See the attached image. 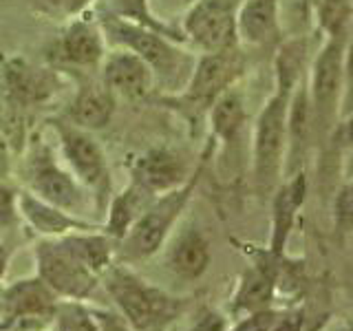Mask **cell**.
<instances>
[{"label": "cell", "instance_id": "cell-1", "mask_svg": "<svg viewBox=\"0 0 353 331\" xmlns=\"http://www.w3.org/2000/svg\"><path fill=\"white\" fill-rule=\"evenodd\" d=\"M305 38H287L274 62V91L254 119L252 161L261 190L276 185L287 159V110L294 86L307 71Z\"/></svg>", "mask_w": 353, "mask_h": 331}, {"label": "cell", "instance_id": "cell-2", "mask_svg": "<svg viewBox=\"0 0 353 331\" xmlns=\"http://www.w3.org/2000/svg\"><path fill=\"white\" fill-rule=\"evenodd\" d=\"M99 27L106 40L113 42L115 47L132 51L150 66L154 86L163 88L168 95L181 91L196 62V53L192 49L154 29L117 18L110 11H106L104 18H99Z\"/></svg>", "mask_w": 353, "mask_h": 331}, {"label": "cell", "instance_id": "cell-3", "mask_svg": "<svg viewBox=\"0 0 353 331\" xmlns=\"http://www.w3.org/2000/svg\"><path fill=\"white\" fill-rule=\"evenodd\" d=\"M248 71V60L243 47H232L216 53H196L192 73L179 93L168 95L165 102L172 104L188 119L201 121L208 117L212 104L236 86Z\"/></svg>", "mask_w": 353, "mask_h": 331}, {"label": "cell", "instance_id": "cell-4", "mask_svg": "<svg viewBox=\"0 0 353 331\" xmlns=\"http://www.w3.org/2000/svg\"><path fill=\"white\" fill-rule=\"evenodd\" d=\"M349 40L323 38L314 60L309 62L305 82L314 128H331L340 119V106L347 84Z\"/></svg>", "mask_w": 353, "mask_h": 331}, {"label": "cell", "instance_id": "cell-5", "mask_svg": "<svg viewBox=\"0 0 353 331\" xmlns=\"http://www.w3.org/2000/svg\"><path fill=\"white\" fill-rule=\"evenodd\" d=\"M241 0H194L179 20L185 47L194 53H216L241 47L236 36V16Z\"/></svg>", "mask_w": 353, "mask_h": 331}, {"label": "cell", "instance_id": "cell-6", "mask_svg": "<svg viewBox=\"0 0 353 331\" xmlns=\"http://www.w3.org/2000/svg\"><path fill=\"white\" fill-rule=\"evenodd\" d=\"M201 166H203V161H201ZM201 166H199L196 172L185 183L174 188V190L163 192L157 201L146 205V210L139 214V219L132 223V228L124 237L126 250L130 257L141 259V257H150L152 252H157V248L163 243V239L176 221V217L181 214L188 199H190L199 174H201Z\"/></svg>", "mask_w": 353, "mask_h": 331}, {"label": "cell", "instance_id": "cell-7", "mask_svg": "<svg viewBox=\"0 0 353 331\" xmlns=\"http://www.w3.org/2000/svg\"><path fill=\"white\" fill-rule=\"evenodd\" d=\"M51 126L58 135L60 152L69 166V172L86 190H93L97 197L108 190V166L102 146L95 141L91 130L77 128L64 117L51 119Z\"/></svg>", "mask_w": 353, "mask_h": 331}, {"label": "cell", "instance_id": "cell-8", "mask_svg": "<svg viewBox=\"0 0 353 331\" xmlns=\"http://www.w3.org/2000/svg\"><path fill=\"white\" fill-rule=\"evenodd\" d=\"M97 71L99 82L115 95V99L141 102L154 91V75L150 66L128 49L115 47L113 51H106Z\"/></svg>", "mask_w": 353, "mask_h": 331}, {"label": "cell", "instance_id": "cell-9", "mask_svg": "<svg viewBox=\"0 0 353 331\" xmlns=\"http://www.w3.org/2000/svg\"><path fill=\"white\" fill-rule=\"evenodd\" d=\"M38 268L42 281L64 296L82 298L95 287L93 272L62 241L42 243L38 248Z\"/></svg>", "mask_w": 353, "mask_h": 331}, {"label": "cell", "instance_id": "cell-10", "mask_svg": "<svg viewBox=\"0 0 353 331\" xmlns=\"http://www.w3.org/2000/svg\"><path fill=\"white\" fill-rule=\"evenodd\" d=\"M106 55V38L95 20L73 18L53 44V60L69 69H99Z\"/></svg>", "mask_w": 353, "mask_h": 331}, {"label": "cell", "instance_id": "cell-11", "mask_svg": "<svg viewBox=\"0 0 353 331\" xmlns=\"http://www.w3.org/2000/svg\"><path fill=\"white\" fill-rule=\"evenodd\" d=\"M108 292L115 303L126 314L128 323L137 329H146L154 325L161 316L168 314L170 301L163 294L141 285L135 276L126 272H113L108 279Z\"/></svg>", "mask_w": 353, "mask_h": 331}, {"label": "cell", "instance_id": "cell-12", "mask_svg": "<svg viewBox=\"0 0 353 331\" xmlns=\"http://www.w3.org/2000/svg\"><path fill=\"white\" fill-rule=\"evenodd\" d=\"M31 192L69 214H77L86 205V197L80 181L60 168L47 152L36 154L31 163Z\"/></svg>", "mask_w": 353, "mask_h": 331}, {"label": "cell", "instance_id": "cell-13", "mask_svg": "<svg viewBox=\"0 0 353 331\" xmlns=\"http://www.w3.org/2000/svg\"><path fill=\"white\" fill-rule=\"evenodd\" d=\"M132 181L148 194H163L188 181L185 166L179 154L168 148H150L135 159Z\"/></svg>", "mask_w": 353, "mask_h": 331}, {"label": "cell", "instance_id": "cell-14", "mask_svg": "<svg viewBox=\"0 0 353 331\" xmlns=\"http://www.w3.org/2000/svg\"><path fill=\"white\" fill-rule=\"evenodd\" d=\"M117 99L99 80H86L77 86L64 119L84 130H99L110 124Z\"/></svg>", "mask_w": 353, "mask_h": 331}, {"label": "cell", "instance_id": "cell-15", "mask_svg": "<svg viewBox=\"0 0 353 331\" xmlns=\"http://www.w3.org/2000/svg\"><path fill=\"white\" fill-rule=\"evenodd\" d=\"M281 9L279 0H241L236 16L239 44L265 47L281 36Z\"/></svg>", "mask_w": 353, "mask_h": 331}, {"label": "cell", "instance_id": "cell-16", "mask_svg": "<svg viewBox=\"0 0 353 331\" xmlns=\"http://www.w3.org/2000/svg\"><path fill=\"white\" fill-rule=\"evenodd\" d=\"M205 119L210 124V132H212L219 143L234 146L243 132V126L248 121L245 95L241 93V88L232 86L230 91L221 95L212 104V108L208 110Z\"/></svg>", "mask_w": 353, "mask_h": 331}, {"label": "cell", "instance_id": "cell-17", "mask_svg": "<svg viewBox=\"0 0 353 331\" xmlns=\"http://www.w3.org/2000/svg\"><path fill=\"white\" fill-rule=\"evenodd\" d=\"M5 77H7L9 93L18 102L36 104V102H44V99L55 93L58 73L51 69H38V66H31L22 60H14L5 66Z\"/></svg>", "mask_w": 353, "mask_h": 331}, {"label": "cell", "instance_id": "cell-18", "mask_svg": "<svg viewBox=\"0 0 353 331\" xmlns=\"http://www.w3.org/2000/svg\"><path fill=\"white\" fill-rule=\"evenodd\" d=\"M18 208L22 217H25L29 223L36 228L42 234H66L73 228H84V223L75 221L73 214L64 212V210L55 208L47 201H42L40 197H36L33 192H20L18 194Z\"/></svg>", "mask_w": 353, "mask_h": 331}, {"label": "cell", "instance_id": "cell-19", "mask_svg": "<svg viewBox=\"0 0 353 331\" xmlns=\"http://www.w3.org/2000/svg\"><path fill=\"white\" fill-rule=\"evenodd\" d=\"M3 305L11 320L44 316L53 305V294L44 281H20L7 290Z\"/></svg>", "mask_w": 353, "mask_h": 331}, {"label": "cell", "instance_id": "cell-20", "mask_svg": "<svg viewBox=\"0 0 353 331\" xmlns=\"http://www.w3.org/2000/svg\"><path fill=\"white\" fill-rule=\"evenodd\" d=\"M150 197L152 194H148L135 181H132L121 194H117L113 199V203H110V210H108V223H106L108 234L124 239L126 232L132 228V223H135V221L139 219V214L150 203L148 201Z\"/></svg>", "mask_w": 353, "mask_h": 331}, {"label": "cell", "instance_id": "cell-21", "mask_svg": "<svg viewBox=\"0 0 353 331\" xmlns=\"http://www.w3.org/2000/svg\"><path fill=\"white\" fill-rule=\"evenodd\" d=\"M210 263V245L208 241L190 230L179 237L170 252V265L176 274L185 276V279H196L201 276Z\"/></svg>", "mask_w": 353, "mask_h": 331}, {"label": "cell", "instance_id": "cell-22", "mask_svg": "<svg viewBox=\"0 0 353 331\" xmlns=\"http://www.w3.org/2000/svg\"><path fill=\"white\" fill-rule=\"evenodd\" d=\"M303 192H305V177L301 172V174H296L287 185H283V190L276 194V201H274V239H272V248L276 254H279L281 248L285 245L294 214L303 203Z\"/></svg>", "mask_w": 353, "mask_h": 331}, {"label": "cell", "instance_id": "cell-23", "mask_svg": "<svg viewBox=\"0 0 353 331\" xmlns=\"http://www.w3.org/2000/svg\"><path fill=\"white\" fill-rule=\"evenodd\" d=\"M314 27L323 38L349 40L351 0H314Z\"/></svg>", "mask_w": 353, "mask_h": 331}, {"label": "cell", "instance_id": "cell-24", "mask_svg": "<svg viewBox=\"0 0 353 331\" xmlns=\"http://www.w3.org/2000/svg\"><path fill=\"white\" fill-rule=\"evenodd\" d=\"M108 11H110V14H115L117 18H124L128 22H135V25L154 29V31L163 33V36H168V38H172L176 42L185 44L181 31L161 25V22L152 16L148 0H108Z\"/></svg>", "mask_w": 353, "mask_h": 331}, {"label": "cell", "instance_id": "cell-25", "mask_svg": "<svg viewBox=\"0 0 353 331\" xmlns=\"http://www.w3.org/2000/svg\"><path fill=\"white\" fill-rule=\"evenodd\" d=\"M274 283L272 276L265 270H252L245 274L236 294V307L245 312H265V307L272 301Z\"/></svg>", "mask_w": 353, "mask_h": 331}, {"label": "cell", "instance_id": "cell-26", "mask_svg": "<svg viewBox=\"0 0 353 331\" xmlns=\"http://www.w3.org/2000/svg\"><path fill=\"white\" fill-rule=\"evenodd\" d=\"M62 243L80 259L93 274L108 268V243L104 237H66Z\"/></svg>", "mask_w": 353, "mask_h": 331}, {"label": "cell", "instance_id": "cell-27", "mask_svg": "<svg viewBox=\"0 0 353 331\" xmlns=\"http://www.w3.org/2000/svg\"><path fill=\"white\" fill-rule=\"evenodd\" d=\"M148 5H150L152 16L157 18L161 25L179 31V27L174 25V18L181 20L185 11L194 5V0H148Z\"/></svg>", "mask_w": 353, "mask_h": 331}, {"label": "cell", "instance_id": "cell-28", "mask_svg": "<svg viewBox=\"0 0 353 331\" xmlns=\"http://www.w3.org/2000/svg\"><path fill=\"white\" fill-rule=\"evenodd\" d=\"M60 331H99L97 323L82 309H64L60 316Z\"/></svg>", "mask_w": 353, "mask_h": 331}, {"label": "cell", "instance_id": "cell-29", "mask_svg": "<svg viewBox=\"0 0 353 331\" xmlns=\"http://www.w3.org/2000/svg\"><path fill=\"white\" fill-rule=\"evenodd\" d=\"M18 194L7 190L5 185H0V225H9L16 219L18 212Z\"/></svg>", "mask_w": 353, "mask_h": 331}, {"label": "cell", "instance_id": "cell-30", "mask_svg": "<svg viewBox=\"0 0 353 331\" xmlns=\"http://www.w3.org/2000/svg\"><path fill=\"white\" fill-rule=\"evenodd\" d=\"M276 320L274 312H256L252 318H248L245 323L239 325L234 331H270Z\"/></svg>", "mask_w": 353, "mask_h": 331}, {"label": "cell", "instance_id": "cell-31", "mask_svg": "<svg viewBox=\"0 0 353 331\" xmlns=\"http://www.w3.org/2000/svg\"><path fill=\"white\" fill-rule=\"evenodd\" d=\"M223 329H225L223 318H221L219 314H208L199 320L192 331H223Z\"/></svg>", "mask_w": 353, "mask_h": 331}, {"label": "cell", "instance_id": "cell-32", "mask_svg": "<svg viewBox=\"0 0 353 331\" xmlns=\"http://www.w3.org/2000/svg\"><path fill=\"white\" fill-rule=\"evenodd\" d=\"M274 327V325H272ZM301 327H303V314H292V316H287V318H283L279 325H276L272 331H301Z\"/></svg>", "mask_w": 353, "mask_h": 331}, {"label": "cell", "instance_id": "cell-33", "mask_svg": "<svg viewBox=\"0 0 353 331\" xmlns=\"http://www.w3.org/2000/svg\"><path fill=\"white\" fill-rule=\"evenodd\" d=\"M0 3H5V0H0Z\"/></svg>", "mask_w": 353, "mask_h": 331}]
</instances>
